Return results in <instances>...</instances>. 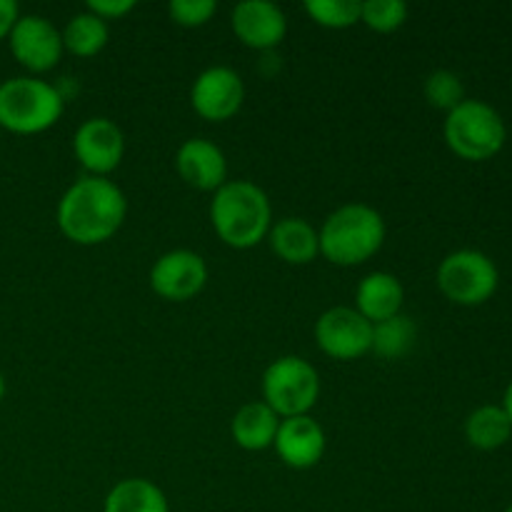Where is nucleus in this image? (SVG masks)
I'll return each instance as SVG.
<instances>
[{"label": "nucleus", "instance_id": "f257e3e1", "mask_svg": "<svg viewBox=\"0 0 512 512\" xmlns=\"http://www.w3.org/2000/svg\"><path fill=\"white\" fill-rule=\"evenodd\" d=\"M128 215L125 193L108 178L83 175L58 203V228L78 245H100L113 238Z\"/></svg>", "mask_w": 512, "mask_h": 512}, {"label": "nucleus", "instance_id": "f03ea898", "mask_svg": "<svg viewBox=\"0 0 512 512\" xmlns=\"http://www.w3.org/2000/svg\"><path fill=\"white\" fill-rule=\"evenodd\" d=\"M210 220L225 245L248 250L263 243L273 225L270 198L260 185L250 180H228L215 190L210 203Z\"/></svg>", "mask_w": 512, "mask_h": 512}, {"label": "nucleus", "instance_id": "7ed1b4c3", "mask_svg": "<svg viewBox=\"0 0 512 512\" xmlns=\"http://www.w3.org/2000/svg\"><path fill=\"white\" fill-rule=\"evenodd\" d=\"M385 220L373 205L348 203L325 218L318 230L320 255L335 265H360L373 258L385 243Z\"/></svg>", "mask_w": 512, "mask_h": 512}, {"label": "nucleus", "instance_id": "20e7f679", "mask_svg": "<svg viewBox=\"0 0 512 512\" xmlns=\"http://www.w3.org/2000/svg\"><path fill=\"white\" fill-rule=\"evenodd\" d=\"M63 110V93L35 75H18L0 83V128L10 133H45L58 123Z\"/></svg>", "mask_w": 512, "mask_h": 512}, {"label": "nucleus", "instance_id": "39448f33", "mask_svg": "<svg viewBox=\"0 0 512 512\" xmlns=\"http://www.w3.org/2000/svg\"><path fill=\"white\" fill-rule=\"evenodd\" d=\"M443 135L448 148L458 158L483 163L505 148L508 128L498 110L485 100L465 98L458 108L445 115Z\"/></svg>", "mask_w": 512, "mask_h": 512}, {"label": "nucleus", "instance_id": "423d86ee", "mask_svg": "<svg viewBox=\"0 0 512 512\" xmlns=\"http://www.w3.org/2000/svg\"><path fill=\"white\" fill-rule=\"evenodd\" d=\"M320 398V375L315 365L298 355L273 360L263 373V403L283 418L308 415Z\"/></svg>", "mask_w": 512, "mask_h": 512}, {"label": "nucleus", "instance_id": "0eeeda50", "mask_svg": "<svg viewBox=\"0 0 512 512\" xmlns=\"http://www.w3.org/2000/svg\"><path fill=\"white\" fill-rule=\"evenodd\" d=\"M500 285L498 265L483 250H455L438 265V288L450 303L475 308L488 303Z\"/></svg>", "mask_w": 512, "mask_h": 512}, {"label": "nucleus", "instance_id": "6e6552de", "mask_svg": "<svg viewBox=\"0 0 512 512\" xmlns=\"http://www.w3.org/2000/svg\"><path fill=\"white\" fill-rule=\"evenodd\" d=\"M315 343L328 358L358 360L370 353L373 323L348 305L330 308L315 320Z\"/></svg>", "mask_w": 512, "mask_h": 512}, {"label": "nucleus", "instance_id": "1a4fd4ad", "mask_svg": "<svg viewBox=\"0 0 512 512\" xmlns=\"http://www.w3.org/2000/svg\"><path fill=\"white\" fill-rule=\"evenodd\" d=\"M10 53L30 73L53 70L63 58V33L45 15H20L8 35Z\"/></svg>", "mask_w": 512, "mask_h": 512}, {"label": "nucleus", "instance_id": "9d476101", "mask_svg": "<svg viewBox=\"0 0 512 512\" xmlns=\"http://www.w3.org/2000/svg\"><path fill=\"white\" fill-rule=\"evenodd\" d=\"M208 283V263L195 250H170L160 255L150 268V288L155 295L173 303L195 298Z\"/></svg>", "mask_w": 512, "mask_h": 512}, {"label": "nucleus", "instance_id": "9b49d317", "mask_svg": "<svg viewBox=\"0 0 512 512\" xmlns=\"http://www.w3.org/2000/svg\"><path fill=\"white\" fill-rule=\"evenodd\" d=\"M245 100V83L233 68L228 65H213L205 68L203 73L195 78L193 88H190V103L193 110L205 120L213 123H223V120L233 118Z\"/></svg>", "mask_w": 512, "mask_h": 512}, {"label": "nucleus", "instance_id": "f8f14e48", "mask_svg": "<svg viewBox=\"0 0 512 512\" xmlns=\"http://www.w3.org/2000/svg\"><path fill=\"white\" fill-rule=\"evenodd\" d=\"M73 153L88 175L105 178L120 165L125 153V135L110 118H88L73 135Z\"/></svg>", "mask_w": 512, "mask_h": 512}, {"label": "nucleus", "instance_id": "ddd939ff", "mask_svg": "<svg viewBox=\"0 0 512 512\" xmlns=\"http://www.w3.org/2000/svg\"><path fill=\"white\" fill-rule=\"evenodd\" d=\"M235 35L240 43L253 50H273L283 43L288 33V18L283 8L270 0H243L230 15Z\"/></svg>", "mask_w": 512, "mask_h": 512}, {"label": "nucleus", "instance_id": "4468645a", "mask_svg": "<svg viewBox=\"0 0 512 512\" xmlns=\"http://www.w3.org/2000/svg\"><path fill=\"white\" fill-rule=\"evenodd\" d=\"M178 175L195 190L215 193L228 183V158L223 150L205 138H190L175 153Z\"/></svg>", "mask_w": 512, "mask_h": 512}, {"label": "nucleus", "instance_id": "2eb2a0df", "mask_svg": "<svg viewBox=\"0 0 512 512\" xmlns=\"http://www.w3.org/2000/svg\"><path fill=\"white\" fill-rule=\"evenodd\" d=\"M273 448L288 468H315L325 455V430L310 415L283 418Z\"/></svg>", "mask_w": 512, "mask_h": 512}, {"label": "nucleus", "instance_id": "dca6fc26", "mask_svg": "<svg viewBox=\"0 0 512 512\" xmlns=\"http://www.w3.org/2000/svg\"><path fill=\"white\" fill-rule=\"evenodd\" d=\"M405 290L393 273L375 270L365 275L355 288V310L370 323H380L403 310Z\"/></svg>", "mask_w": 512, "mask_h": 512}, {"label": "nucleus", "instance_id": "f3484780", "mask_svg": "<svg viewBox=\"0 0 512 512\" xmlns=\"http://www.w3.org/2000/svg\"><path fill=\"white\" fill-rule=\"evenodd\" d=\"M268 243L288 265H308L320 255L318 230L305 218H280L270 225Z\"/></svg>", "mask_w": 512, "mask_h": 512}, {"label": "nucleus", "instance_id": "a211bd4d", "mask_svg": "<svg viewBox=\"0 0 512 512\" xmlns=\"http://www.w3.org/2000/svg\"><path fill=\"white\" fill-rule=\"evenodd\" d=\"M278 428V415H275L263 400H255V403H245L243 408L235 413L230 433H233V440L240 448L250 450V453H260V450L265 448H273Z\"/></svg>", "mask_w": 512, "mask_h": 512}, {"label": "nucleus", "instance_id": "6ab92c4d", "mask_svg": "<svg viewBox=\"0 0 512 512\" xmlns=\"http://www.w3.org/2000/svg\"><path fill=\"white\" fill-rule=\"evenodd\" d=\"M103 512H170L168 498L145 478H125L110 488Z\"/></svg>", "mask_w": 512, "mask_h": 512}, {"label": "nucleus", "instance_id": "aec40b11", "mask_svg": "<svg viewBox=\"0 0 512 512\" xmlns=\"http://www.w3.org/2000/svg\"><path fill=\"white\" fill-rule=\"evenodd\" d=\"M465 438L473 448L498 450L512 438V423L503 405H480L465 420Z\"/></svg>", "mask_w": 512, "mask_h": 512}, {"label": "nucleus", "instance_id": "412c9836", "mask_svg": "<svg viewBox=\"0 0 512 512\" xmlns=\"http://www.w3.org/2000/svg\"><path fill=\"white\" fill-rule=\"evenodd\" d=\"M415 340H418V325H415V320L398 313L393 318L373 323L370 353H375L383 360H400L415 348Z\"/></svg>", "mask_w": 512, "mask_h": 512}, {"label": "nucleus", "instance_id": "4be33fe9", "mask_svg": "<svg viewBox=\"0 0 512 512\" xmlns=\"http://www.w3.org/2000/svg\"><path fill=\"white\" fill-rule=\"evenodd\" d=\"M63 33V48L68 53L78 55V58H93L100 50L108 45L110 28L103 18L93 15L90 10H83V13L73 15L65 25Z\"/></svg>", "mask_w": 512, "mask_h": 512}, {"label": "nucleus", "instance_id": "5701e85b", "mask_svg": "<svg viewBox=\"0 0 512 512\" xmlns=\"http://www.w3.org/2000/svg\"><path fill=\"white\" fill-rule=\"evenodd\" d=\"M423 93H425V100H428L433 108L450 113V110L458 108V105L465 100V85L458 73L440 68V70H433V73L425 78Z\"/></svg>", "mask_w": 512, "mask_h": 512}, {"label": "nucleus", "instance_id": "b1692460", "mask_svg": "<svg viewBox=\"0 0 512 512\" xmlns=\"http://www.w3.org/2000/svg\"><path fill=\"white\" fill-rule=\"evenodd\" d=\"M305 13L323 28L343 30L360 23L358 0H305Z\"/></svg>", "mask_w": 512, "mask_h": 512}, {"label": "nucleus", "instance_id": "393cba45", "mask_svg": "<svg viewBox=\"0 0 512 512\" xmlns=\"http://www.w3.org/2000/svg\"><path fill=\"white\" fill-rule=\"evenodd\" d=\"M408 3L405 0H365L360 3V23L368 25L375 33H393L408 20Z\"/></svg>", "mask_w": 512, "mask_h": 512}, {"label": "nucleus", "instance_id": "a878e982", "mask_svg": "<svg viewBox=\"0 0 512 512\" xmlns=\"http://www.w3.org/2000/svg\"><path fill=\"white\" fill-rule=\"evenodd\" d=\"M215 10H218L215 0H170L168 3L170 20L183 28H200L213 18Z\"/></svg>", "mask_w": 512, "mask_h": 512}, {"label": "nucleus", "instance_id": "bb28decb", "mask_svg": "<svg viewBox=\"0 0 512 512\" xmlns=\"http://www.w3.org/2000/svg\"><path fill=\"white\" fill-rule=\"evenodd\" d=\"M133 8L135 0H88L90 13L103 18L105 23H108V20L123 18V15H128Z\"/></svg>", "mask_w": 512, "mask_h": 512}, {"label": "nucleus", "instance_id": "cd10ccee", "mask_svg": "<svg viewBox=\"0 0 512 512\" xmlns=\"http://www.w3.org/2000/svg\"><path fill=\"white\" fill-rule=\"evenodd\" d=\"M18 18H20L18 3H15V0H0V40L8 38Z\"/></svg>", "mask_w": 512, "mask_h": 512}, {"label": "nucleus", "instance_id": "c85d7f7f", "mask_svg": "<svg viewBox=\"0 0 512 512\" xmlns=\"http://www.w3.org/2000/svg\"><path fill=\"white\" fill-rule=\"evenodd\" d=\"M503 410H505V413H508V418H510V423H512V380L508 383V388H505Z\"/></svg>", "mask_w": 512, "mask_h": 512}, {"label": "nucleus", "instance_id": "c756f323", "mask_svg": "<svg viewBox=\"0 0 512 512\" xmlns=\"http://www.w3.org/2000/svg\"><path fill=\"white\" fill-rule=\"evenodd\" d=\"M5 390H8V385H5L3 373H0V403H3V398H5Z\"/></svg>", "mask_w": 512, "mask_h": 512}, {"label": "nucleus", "instance_id": "7c9ffc66", "mask_svg": "<svg viewBox=\"0 0 512 512\" xmlns=\"http://www.w3.org/2000/svg\"><path fill=\"white\" fill-rule=\"evenodd\" d=\"M505 512H512V505H510V508H508V510H505Z\"/></svg>", "mask_w": 512, "mask_h": 512}]
</instances>
